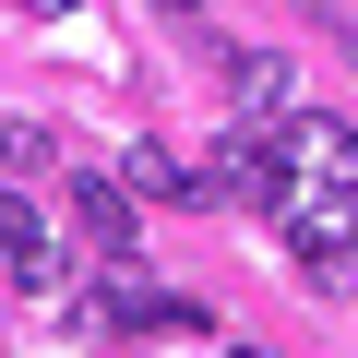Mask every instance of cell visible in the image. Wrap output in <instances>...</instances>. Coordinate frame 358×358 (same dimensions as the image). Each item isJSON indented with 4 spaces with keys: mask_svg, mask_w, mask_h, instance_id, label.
Here are the masks:
<instances>
[{
    "mask_svg": "<svg viewBox=\"0 0 358 358\" xmlns=\"http://www.w3.org/2000/svg\"><path fill=\"white\" fill-rule=\"evenodd\" d=\"M120 179H131L143 203H215V192H203V167H179L167 143H131V167H120Z\"/></svg>",
    "mask_w": 358,
    "mask_h": 358,
    "instance_id": "7",
    "label": "cell"
},
{
    "mask_svg": "<svg viewBox=\"0 0 358 358\" xmlns=\"http://www.w3.org/2000/svg\"><path fill=\"white\" fill-rule=\"evenodd\" d=\"M239 358H275V346H239Z\"/></svg>",
    "mask_w": 358,
    "mask_h": 358,
    "instance_id": "11",
    "label": "cell"
},
{
    "mask_svg": "<svg viewBox=\"0 0 358 358\" xmlns=\"http://www.w3.org/2000/svg\"><path fill=\"white\" fill-rule=\"evenodd\" d=\"M275 143H287V167H299V179H346V192H358V131H346V120L287 108V120H275Z\"/></svg>",
    "mask_w": 358,
    "mask_h": 358,
    "instance_id": "4",
    "label": "cell"
},
{
    "mask_svg": "<svg viewBox=\"0 0 358 358\" xmlns=\"http://www.w3.org/2000/svg\"><path fill=\"white\" fill-rule=\"evenodd\" d=\"M227 96H239L251 120H287V96H299V72H287V48H239V60H227Z\"/></svg>",
    "mask_w": 358,
    "mask_h": 358,
    "instance_id": "6",
    "label": "cell"
},
{
    "mask_svg": "<svg viewBox=\"0 0 358 358\" xmlns=\"http://www.w3.org/2000/svg\"><path fill=\"white\" fill-rule=\"evenodd\" d=\"M0 263H13V287H60L48 227H36V203H24V192H0Z\"/></svg>",
    "mask_w": 358,
    "mask_h": 358,
    "instance_id": "5",
    "label": "cell"
},
{
    "mask_svg": "<svg viewBox=\"0 0 358 358\" xmlns=\"http://www.w3.org/2000/svg\"><path fill=\"white\" fill-rule=\"evenodd\" d=\"M203 192H215V203H251V215H287L299 167H287V143H275L263 120H239V131L215 143V167H203Z\"/></svg>",
    "mask_w": 358,
    "mask_h": 358,
    "instance_id": "2",
    "label": "cell"
},
{
    "mask_svg": "<svg viewBox=\"0 0 358 358\" xmlns=\"http://www.w3.org/2000/svg\"><path fill=\"white\" fill-rule=\"evenodd\" d=\"M24 13H72V0H24Z\"/></svg>",
    "mask_w": 358,
    "mask_h": 358,
    "instance_id": "10",
    "label": "cell"
},
{
    "mask_svg": "<svg viewBox=\"0 0 358 358\" xmlns=\"http://www.w3.org/2000/svg\"><path fill=\"white\" fill-rule=\"evenodd\" d=\"M155 13H203V0H155Z\"/></svg>",
    "mask_w": 358,
    "mask_h": 358,
    "instance_id": "9",
    "label": "cell"
},
{
    "mask_svg": "<svg viewBox=\"0 0 358 358\" xmlns=\"http://www.w3.org/2000/svg\"><path fill=\"white\" fill-rule=\"evenodd\" d=\"M0 167H48V131L36 120H0Z\"/></svg>",
    "mask_w": 358,
    "mask_h": 358,
    "instance_id": "8",
    "label": "cell"
},
{
    "mask_svg": "<svg viewBox=\"0 0 358 358\" xmlns=\"http://www.w3.org/2000/svg\"><path fill=\"white\" fill-rule=\"evenodd\" d=\"M60 203H72V227H84V251H131V179H96V167H72L60 179Z\"/></svg>",
    "mask_w": 358,
    "mask_h": 358,
    "instance_id": "3",
    "label": "cell"
},
{
    "mask_svg": "<svg viewBox=\"0 0 358 358\" xmlns=\"http://www.w3.org/2000/svg\"><path fill=\"white\" fill-rule=\"evenodd\" d=\"M346 60H358V24H346Z\"/></svg>",
    "mask_w": 358,
    "mask_h": 358,
    "instance_id": "12",
    "label": "cell"
},
{
    "mask_svg": "<svg viewBox=\"0 0 358 358\" xmlns=\"http://www.w3.org/2000/svg\"><path fill=\"white\" fill-rule=\"evenodd\" d=\"M275 239H287V263H299V275H346V263H358V192H346V179H322V192H287Z\"/></svg>",
    "mask_w": 358,
    "mask_h": 358,
    "instance_id": "1",
    "label": "cell"
}]
</instances>
